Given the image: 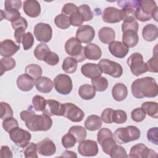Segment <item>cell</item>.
Returning a JSON list of instances; mask_svg holds the SVG:
<instances>
[{
  "label": "cell",
  "instance_id": "cell-1",
  "mask_svg": "<svg viewBox=\"0 0 158 158\" xmlns=\"http://www.w3.org/2000/svg\"><path fill=\"white\" fill-rule=\"evenodd\" d=\"M22 120L25 122L28 130L32 131L49 130L52 125L50 116L45 114L37 115L31 110H23L20 114Z\"/></svg>",
  "mask_w": 158,
  "mask_h": 158
},
{
  "label": "cell",
  "instance_id": "cell-2",
  "mask_svg": "<svg viewBox=\"0 0 158 158\" xmlns=\"http://www.w3.org/2000/svg\"><path fill=\"white\" fill-rule=\"evenodd\" d=\"M131 91L137 99L154 98L158 94V86L154 78L145 77L135 80L131 84Z\"/></svg>",
  "mask_w": 158,
  "mask_h": 158
},
{
  "label": "cell",
  "instance_id": "cell-3",
  "mask_svg": "<svg viewBox=\"0 0 158 158\" xmlns=\"http://www.w3.org/2000/svg\"><path fill=\"white\" fill-rule=\"evenodd\" d=\"M157 10L158 7L154 1H139V7L135 11V19L146 22L153 18L156 22H157Z\"/></svg>",
  "mask_w": 158,
  "mask_h": 158
},
{
  "label": "cell",
  "instance_id": "cell-4",
  "mask_svg": "<svg viewBox=\"0 0 158 158\" xmlns=\"http://www.w3.org/2000/svg\"><path fill=\"white\" fill-rule=\"evenodd\" d=\"M140 135V130L136 127L129 125L117 128L114 133L113 138L116 143L121 144L137 140Z\"/></svg>",
  "mask_w": 158,
  "mask_h": 158
},
{
  "label": "cell",
  "instance_id": "cell-5",
  "mask_svg": "<svg viewBox=\"0 0 158 158\" xmlns=\"http://www.w3.org/2000/svg\"><path fill=\"white\" fill-rule=\"evenodd\" d=\"M65 52L75 59L77 62H81L86 59L85 48L74 37L69 38L65 44Z\"/></svg>",
  "mask_w": 158,
  "mask_h": 158
},
{
  "label": "cell",
  "instance_id": "cell-6",
  "mask_svg": "<svg viewBox=\"0 0 158 158\" xmlns=\"http://www.w3.org/2000/svg\"><path fill=\"white\" fill-rule=\"evenodd\" d=\"M97 141L102 147L104 152L107 155H109L112 149L116 144L113 133L107 128H102L99 130L97 134Z\"/></svg>",
  "mask_w": 158,
  "mask_h": 158
},
{
  "label": "cell",
  "instance_id": "cell-7",
  "mask_svg": "<svg viewBox=\"0 0 158 158\" xmlns=\"http://www.w3.org/2000/svg\"><path fill=\"white\" fill-rule=\"evenodd\" d=\"M127 62L131 73L136 77L148 72L146 64L143 60V57L139 52L133 53L128 58Z\"/></svg>",
  "mask_w": 158,
  "mask_h": 158
},
{
  "label": "cell",
  "instance_id": "cell-8",
  "mask_svg": "<svg viewBox=\"0 0 158 158\" xmlns=\"http://www.w3.org/2000/svg\"><path fill=\"white\" fill-rule=\"evenodd\" d=\"M98 65L102 73L114 78H119L123 73V68L120 64L107 59H101Z\"/></svg>",
  "mask_w": 158,
  "mask_h": 158
},
{
  "label": "cell",
  "instance_id": "cell-9",
  "mask_svg": "<svg viewBox=\"0 0 158 158\" xmlns=\"http://www.w3.org/2000/svg\"><path fill=\"white\" fill-rule=\"evenodd\" d=\"M53 83L56 90L60 94H69L72 90V81L68 75L61 73L57 75Z\"/></svg>",
  "mask_w": 158,
  "mask_h": 158
},
{
  "label": "cell",
  "instance_id": "cell-10",
  "mask_svg": "<svg viewBox=\"0 0 158 158\" xmlns=\"http://www.w3.org/2000/svg\"><path fill=\"white\" fill-rule=\"evenodd\" d=\"M10 139L19 147L24 148L30 143L31 135L28 131L17 127L9 132Z\"/></svg>",
  "mask_w": 158,
  "mask_h": 158
},
{
  "label": "cell",
  "instance_id": "cell-11",
  "mask_svg": "<svg viewBox=\"0 0 158 158\" xmlns=\"http://www.w3.org/2000/svg\"><path fill=\"white\" fill-rule=\"evenodd\" d=\"M63 116L73 122H80L83 120L85 114L75 104L67 102L63 104Z\"/></svg>",
  "mask_w": 158,
  "mask_h": 158
},
{
  "label": "cell",
  "instance_id": "cell-12",
  "mask_svg": "<svg viewBox=\"0 0 158 158\" xmlns=\"http://www.w3.org/2000/svg\"><path fill=\"white\" fill-rule=\"evenodd\" d=\"M125 14L123 9H118L114 7H106L102 14L104 22L109 23H115L123 20Z\"/></svg>",
  "mask_w": 158,
  "mask_h": 158
},
{
  "label": "cell",
  "instance_id": "cell-13",
  "mask_svg": "<svg viewBox=\"0 0 158 158\" xmlns=\"http://www.w3.org/2000/svg\"><path fill=\"white\" fill-rule=\"evenodd\" d=\"M34 35L36 39L44 43L50 41L52 38V30L51 27L45 23H38L34 27Z\"/></svg>",
  "mask_w": 158,
  "mask_h": 158
},
{
  "label": "cell",
  "instance_id": "cell-14",
  "mask_svg": "<svg viewBox=\"0 0 158 158\" xmlns=\"http://www.w3.org/2000/svg\"><path fill=\"white\" fill-rule=\"evenodd\" d=\"M157 153L149 149L145 144L143 143H138L133 146L130 151V154L128 155V157H136V158H151L156 157Z\"/></svg>",
  "mask_w": 158,
  "mask_h": 158
},
{
  "label": "cell",
  "instance_id": "cell-15",
  "mask_svg": "<svg viewBox=\"0 0 158 158\" xmlns=\"http://www.w3.org/2000/svg\"><path fill=\"white\" fill-rule=\"evenodd\" d=\"M78 151L80 154L85 157L95 156L99 151L98 144L93 140L84 139L80 143Z\"/></svg>",
  "mask_w": 158,
  "mask_h": 158
},
{
  "label": "cell",
  "instance_id": "cell-16",
  "mask_svg": "<svg viewBox=\"0 0 158 158\" xmlns=\"http://www.w3.org/2000/svg\"><path fill=\"white\" fill-rule=\"evenodd\" d=\"M95 36V30L90 25H84L80 26L76 32L75 38L80 43L89 44Z\"/></svg>",
  "mask_w": 158,
  "mask_h": 158
},
{
  "label": "cell",
  "instance_id": "cell-17",
  "mask_svg": "<svg viewBox=\"0 0 158 158\" xmlns=\"http://www.w3.org/2000/svg\"><path fill=\"white\" fill-rule=\"evenodd\" d=\"M43 114L48 116H63V104L54 99L46 100V107Z\"/></svg>",
  "mask_w": 158,
  "mask_h": 158
},
{
  "label": "cell",
  "instance_id": "cell-18",
  "mask_svg": "<svg viewBox=\"0 0 158 158\" xmlns=\"http://www.w3.org/2000/svg\"><path fill=\"white\" fill-rule=\"evenodd\" d=\"M38 152L45 156L53 155L56 151V146L54 142L49 139L45 138L36 144Z\"/></svg>",
  "mask_w": 158,
  "mask_h": 158
},
{
  "label": "cell",
  "instance_id": "cell-19",
  "mask_svg": "<svg viewBox=\"0 0 158 158\" xmlns=\"http://www.w3.org/2000/svg\"><path fill=\"white\" fill-rule=\"evenodd\" d=\"M23 10L27 16L36 18L41 13V6L36 0H27L23 2Z\"/></svg>",
  "mask_w": 158,
  "mask_h": 158
},
{
  "label": "cell",
  "instance_id": "cell-20",
  "mask_svg": "<svg viewBox=\"0 0 158 158\" xmlns=\"http://www.w3.org/2000/svg\"><path fill=\"white\" fill-rule=\"evenodd\" d=\"M108 49L112 55L120 59L125 57L129 52V48L118 41H113L109 43Z\"/></svg>",
  "mask_w": 158,
  "mask_h": 158
},
{
  "label": "cell",
  "instance_id": "cell-21",
  "mask_svg": "<svg viewBox=\"0 0 158 158\" xmlns=\"http://www.w3.org/2000/svg\"><path fill=\"white\" fill-rule=\"evenodd\" d=\"M20 49V46L16 44L12 40L7 39L1 43L0 54L3 57H10L15 54Z\"/></svg>",
  "mask_w": 158,
  "mask_h": 158
},
{
  "label": "cell",
  "instance_id": "cell-22",
  "mask_svg": "<svg viewBox=\"0 0 158 158\" xmlns=\"http://www.w3.org/2000/svg\"><path fill=\"white\" fill-rule=\"evenodd\" d=\"M81 72L85 77L91 79L101 77L102 73L98 64L94 63H86L82 65Z\"/></svg>",
  "mask_w": 158,
  "mask_h": 158
},
{
  "label": "cell",
  "instance_id": "cell-23",
  "mask_svg": "<svg viewBox=\"0 0 158 158\" xmlns=\"http://www.w3.org/2000/svg\"><path fill=\"white\" fill-rule=\"evenodd\" d=\"M35 85V79L27 74H22L17 79V85L19 89L23 91H29Z\"/></svg>",
  "mask_w": 158,
  "mask_h": 158
},
{
  "label": "cell",
  "instance_id": "cell-24",
  "mask_svg": "<svg viewBox=\"0 0 158 158\" xmlns=\"http://www.w3.org/2000/svg\"><path fill=\"white\" fill-rule=\"evenodd\" d=\"M35 86L37 90L40 93H49L53 88L54 83L46 77H40L36 79Z\"/></svg>",
  "mask_w": 158,
  "mask_h": 158
},
{
  "label": "cell",
  "instance_id": "cell-25",
  "mask_svg": "<svg viewBox=\"0 0 158 158\" xmlns=\"http://www.w3.org/2000/svg\"><path fill=\"white\" fill-rule=\"evenodd\" d=\"M139 41L138 35L133 30H127L123 32L122 43L127 48H133L137 45Z\"/></svg>",
  "mask_w": 158,
  "mask_h": 158
},
{
  "label": "cell",
  "instance_id": "cell-26",
  "mask_svg": "<svg viewBox=\"0 0 158 158\" xmlns=\"http://www.w3.org/2000/svg\"><path fill=\"white\" fill-rule=\"evenodd\" d=\"M85 55L86 58L89 60H97L101 58L102 51L96 44L89 43L85 47Z\"/></svg>",
  "mask_w": 158,
  "mask_h": 158
},
{
  "label": "cell",
  "instance_id": "cell-27",
  "mask_svg": "<svg viewBox=\"0 0 158 158\" xmlns=\"http://www.w3.org/2000/svg\"><path fill=\"white\" fill-rule=\"evenodd\" d=\"M112 95L113 98L117 101H122L124 100L128 95L127 86L122 83L115 84L112 89Z\"/></svg>",
  "mask_w": 158,
  "mask_h": 158
},
{
  "label": "cell",
  "instance_id": "cell-28",
  "mask_svg": "<svg viewBox=\"0 0 158 158\" xmlns=\"http://www.w3.org/2000/svg\"><path fill=\"white\" fill-rule=\"evenodd\" d=\"M98 36L100 41L104 44H109L114 41L115 38V32L110 27H102L98 32Z\"/></svg>",
  "mask_w": 158,
  "mask_h": 158
},
{
  "label": "cell",
  "instance_id": "cell-29",
  "mask_svg": "<svg viewBox=\"0 0 158 158\" xmlns=\"http://www.w3.org/2000/svg\"><path fill=\"white\" fill-rule=\"evenodd\" d=\"M142 36L145 41H153L158 36V28L154 24H148L144 27L142 30Z\"/></svg>",
  "mask_w": 158,
  "mask_h": 158
},
{
  "label": "cell",
  "instance_id": "cell-30",
  "mask_svg": "<svg viewBox=\"0 0 158 158\" xmlns=\"http://www.w3.org/2000/svg\"><path fill=\"white\" fill-rule=\"evenodd\" d=\"M102 126V120L96 115H89L85 121V127L89 131H96Z\"/></svg>",
  "mask_w": 158,
  "mask_h": 158
},
{
  "label": "cell",
  "instance_id": "cell-31",
  "mask_svg": "<svg viewBox=\"0 0 158 158\" xmlns=\"http://www.w3.org/2000/svg\"><path fill=\"white\" fill-rule=\"evenodd\" d=\"M78 94L81 98L84 100H91L96 95V89L89 84H84L80 86L78 89Z\"/></svg>",
  "mask_w": 158,
  "mask_h": 158
},
{
  "label": "cell",
  "instance_id": "cell-32",
  "mask_svg": "<svg viewBox=\"0 0 158 158\" xmlns=\"http://www.w3.org/2000/svg\"><path fill=\"white\" fill-rule=\"evenodd\" d=\"M68 133L72 134L75 138L77 142L78 143H80L85 139L87 136L86 128L80 125H74L71 127L69 128Z\"/></svg>",
  "mask_w": 158,
  "mask_h": 158
},
{
  "label": "cell",
  "instance_id": "cell-33",
  "mask_svg": "<svg viewBox=\"0 0 158 158\" xmlns=\"http://www.w3.org/2000/svg\"><path fill=\"white\" fill-rule=\"evenodd\" d=\"M141 108L144 110L146 114L153 118L158 117V104L156 102L148 101L141 104Z\"/></svg>",
  "mask_w": 158,
  "mask_h": 158
},
{
  "label": "cell",
  "instance_id": "cell-34",
  "mask_svg": "<svg viewBox=\"0 0 158 158\" xmlns=\"http://www.w3.org/2000/svg\"><path fill=\"white\" fill-rule=\"evenodd\" d=\"M16 65L15 60L11 57H4L0 60V70L1 75H2L4 72L11 70Z\"/></svg>",
  "mask_w": 158,
  "mask_h": 158
},
{
  "label": "cell",
  "instance_id": "cell-35",
  "mask_svg": "<svg viewBox=\"0 0 158 158\" xmlns=\"http://www.w3.org/2000/svg\"><path fill=\"white\" fill-rule=\"evenodd\" d=\"M21 17L20 12L17 9H9V10H1V20L5 19L7 21L11 22L18 20Z\"/></svg>",
  "mask_w": 158,
  "mask_h": 158
},
{
  "label": "cell",
  "instance_id": "cell-36",
  "mask_svg": "<svg viewBox=\"0 0 158 158\" xmlns=\"http://www.w3.org/2000/svg\"><path fill=\"white\" fill-rule=\"evenodd\" d=\"M77 68V62L73 57H66L62 63V69L67 73H74Z\"/></svg>",
  "mask_w": 158,
  "mask_h": 158
},
{
  "label": "cell",
  "instance_id": "cell-37",
  "mask_svg": "<svg viewBox=\"0 0 158 158\" xmlns=\"http://www.w3.org/2000/svg\"><path fill=\"white\" fill-rule=\"evenodd\" d=\"M139 25L138 22L133 17H125L122 24V33L127 30H133L138 32Z\"/></svg>",
  "mask_w": 158,
  "mask_h": 158
},
{
  "label": "cell",
  "instance_id": "cell-38",
  "mask_svg": "<svg viewBox=\"0 0 158 158\" xmlns=\"http://www.w3.org/2000/svg\"><path fill=\"white\" fill-rule=\"evenodd\" d=\"M25 73L34 79H37L38 78L41 77L43 70L41 67L35 64H31L28 65L25 69Z\"/></svg>",
  "mask_w": 158,
  "mask_h": 158
},
{
  "label": "cell",
  "instance_id": "cell-39",
  "mask_svg": "<svg viewBox=\"0 0 158 158\" xmlns=\"http://www.w3.org/2000/svg\"><path fill=\"white\" fill-rule=\"evenodd\" d=\"M50 51V49L47 44L45 43H40L35 48L33 54L38 60H43L45 56Z\"/></svg>",
  "mask_w": 158,
  "mask_h": 158
},
{
  "label": "cell",
  "instance_id": "cell-40",
  "mask_svg": "<svg viewBox=\"0 0 158 158\" xmlns=\"http://www.w3.org/2000/svg\"><path fill=\"white\" fill-rule=\"evenodd\" d=\"M91 83L96 91L99 92L105 91L108 87V81L105 77H99L96 78L91 79Z\"/></svg>",
  "mask_w": 158,
  "mask_h": 158
},
{
  "label": "cell",
  "instance_id": "cell-41",
  "mask_svg": "<svg viewBox=\"0 0 158 158\" xmlns=\"http://www.w3.org/2000/svg\"><path fill=\"white\" fill-rule=\"evenodd\" d=\"M54 23L60 29H67L70 26L69 17L63 14H59L55 17Z\"/></svg>",
  "mask_w": 158,
  "mask_h": 158
},
{
  "label": "cell",
  "instance_id": "cell-42",
  "mask_svg": "<svg viewBox=\"0 0 158 158\" xmlns=\"http://www.w3.org/2000/svg\"><path fill=\"white\" fill-rule=\"evenodd\" d=\"M156 48H157V45L155 46V48H154L155 52L154 53V56L146 62L148 71L150 72H154V73L158 72V57H157V51Z\"/></svg>",
  "mask_w": 158,
  "mask_h": 158
},
{
  "label": "cell",
  "instance_id": "cell-43",
  "mask_svg": "<svg viewBox=\"0 0 158 158\" xmlns=\"http://www.w3.org/2000/svg\"><path fill=\"white\" fill-rule=\"evenodd\" d=\"M77 11L81 15L84 22L89 21L93 18V13L91 7L87 4H82L77 7Z\"/></svg>",
  "mask_w": 158,
  "mask_h": 158
},
{
  "label": "cell",
  "instance_id": "cell-44",
  "mask_svg": "<svg viewBox=\"0 0 158 158\" xmlns=\"http://www.w3.org/2000/svg\"><path fill=\"white\" fill-rule=\"evenodd\" d=\"M34 109L36 111H43L46 107V100L41 96L36 95L32 99Z\"/></svg>",
  "mask_w": 158,
  "mask_h": 158
},
{
  "label": "cell",
  "instance_id": "cell-45",
  "mask_svg": "<svg viewBox=\"0 0 158 158\" xmlns=\"http://www.w3.org/2000/svg\"><path fill=\"white\" fill-rule=\"evenodd\" d=\"M23 154L27 158L38 157L37 154V146L34 143H29L27 146L24 148Z\"/></svg>",
  "mask_w": 158,
  "mask_h": 158
},
{
  "label": "cell",
  "instance_id": "cell-46",
  "mask_svg": "<svg viewBox=\"0 0 158 158\" xmlns=\"http://www.w3.org/2000/svg\"><path fill=\"white\" fill-rule=\"evenodd\" d=\"M109 155L112 158L128 157L125 149L122 146L117 145V144L113 147Z\"/></svg>",
  "mask_w": 158,
  "mask_h": 158
},
{
  "label": "cell",
  "instance_id": "cell-47",
  "mask_svg": "<svg viewBox=\"0 0 158 158\" xmlns=\"http://www.w3.org/2000/svg\"><path fill=\"white\" fill-rule=\"evenodd\" d=\"M1 118L4 120L9 117H13V110L10 106L5 102H1Z\"/></svg>",
  "mask_w": 158,
  "mask_h": 158
},
{
  "label": "cell",
  "instance_id": "cell-48",
  "mask_svg": "<svg viewBox=\"0 0 158 158\" xmlns=\"http://www.w3.org/2000/svg\"><path fill=\"white\" fill-rule=\"evenodd\" d=\"M127 120V115L125 111L123 110H114L112 116V122L117 124H122L125 123Z\"/></svg>",
  "mask_w": 158,
  "mask_h": 158
},
{
  "label": "cell",
  "instance_id": "cell-49",
  "mask_svg": "<svg viewBox=\"0 0 158 158\" xmlns=\"http://www.w3.org/2000/svg\"><path fill=\"white\" fill-rule=\"evenodd\" d=\"M2 125L4 130L9 133L13 129L19 127V123L15 118L12 117L3 120Z\"/></svg>",
  "mask_w": 158,
  "mask_h": 158
},
{
  "label": "cell",
  "instance_id": "cell-50",
  "mask_svg": "<svg viewBox=\"0 0 158 158\" xmlns=\"http://www.w3.org/2000/svg\"><path fill=\"white\" fill-rule=\"evenodd\" d=\"M61 142L62 146L65 149H69L73 148L75 145L77 140L72 134L68 133L62 136Z\"/></svg>",
  "mask_w": 158,
  "mask_h": 158
},
{
  "label": "cell",
  "instance_id": "cell-51",
  "mask_svg": "<svg viewBox=\"0 0 158 158\" xmlns=\"http://www.w3.org/2000/svg\"><path fill=\"white\" fill-rule=\"evenodd\" d=\"M146 114L144 110L141 107L133 109L131 112V117L132 120L136 122H141L144 120Z\"/></svg>",
  "mask_w": 158,
  "mask_h": 158
},
{
  "label": "cell",
  "instance_id": "cell-52",
  "mask_svg": "<svg viewBox=\"0 0 158 158\" xmlns=\"http://www.w3.org/2000/svg\"><path fill=\"white\" fill-rule=\"evenodd\" d=\"M22 43L23 44V49L27 51L30 49L33 45L34 43V37L31 32L26 33L22 40Z\"/></svg>",
  "mask_w": 158,
  "mask_h": 158
},
{
  "label": "cell",
  "instance_id": "cell-53",
  "mask_svg": "<svg viewBox=\"0 0 158 158\" xmlns=\"http://www.w3.org/2000/svg\"><path fill=\"white\" fill-rule=\"evenodd\" d=\"M47 64L53 66L57 65L59 62V57L58 55L54 52L50 51L45 56L43 60Z\"/></svg>",
  "mask_w": 158,
  "mask_h": 158
},
{
  "label": "cell",
  "instance_id": "cell-54",
  "mask_svg": "<svg viewBox=\"0 0 158 158\" xmlns=\"http://www.w3.org/2000/svg\"><path fill=\"white\" fill-rule=\"evenodd\" d=\"M70 25L74 26V27H80L82 25L83 22H84L83 19L81 16V15L77 11L74 12L73 14H72L70 17Z\"/></svg>",
  "mask_w": 158,
  "mask_h": 158
},
{
  "label": "cell",
  "instance_id": "cell-55",
  "mask_svg": "<svg viewBox=\"0 0 158 158\" xmlns=\"http://www.w3.org/2000/svg\"><path fill=\"white\" fill-rule=\"evenodd\" d=\"M158 128H151L147 132V138L149 142L156 145L158 144Z\"/></svg>",
  "mask_w": 158,
  "mask_h": 158
},
{
  "label": "cell",
  "instance_id": "cell-56",
  "mask_svg": "<svg viewBox=\"0 0 158 158\" xmlns=\"http://www.w3.org/2000/svg\"><path fill=\"white\" fill-rule=\"evenodd\" d=\"M114 110L111 108H106L105 109L101 115V118L102 121L106 123H113L112 122V116H113V113Z\"/></svg>",
  "mask_w": 158,
  "mask_h": 158
},
{
  "label": "cell",
  "instance_id": "cell-57",
  "mask_svg": "<svg viewBox=\"0 0 158 158\" xmlns=\"http://www.w3.org/2000/svg\"><path fill=\"white\" fill-rule=\"evenodd\" d=\"M22 6V1L20 0H7L4 2L5 10H19Z\"/></svg>",
  "mask_w": 158,
  "mask_h": 158
},
{
  "label": "cell",
  "instance_id": "cell-58",
  "mask_svg": "<svg viewBox=\"0 0 158 158\" xmlns=\"http://www.w3.org/2000/svg\"><path fill=\"white\" fill-rule=\"evenodd\" d=\"M77 10V6L72 2L67 3L65 4L61 10L62 14L65 15H71L73 14L74 12H75Z\"/></svg>",
  "mask_w": 158,
  "mask_h": 158
},
{
  "label": "cell",
  "instance_id": "cell-59",
  "mask_svg": "<svg viewBox=\"0 0 158 158\" xmlns=\"http://www.w3.org/2000/svg\"><path fill=\"white\" fill-rule=\"evenodd\" d=\"M11 25L14 30H16L19 28H23L26 30L28 27V22L25 18L21 17L18 20L11 22Z\"/></svg>",
  "mask_w": 158,
  "mask_h": 158
},
{
  "label": "cell",
  "instance_id": "cell-60",
  "mask_svg": "<svg viewBox=\"0 0 158 158\" xmlns=\"http://www.w3.org/2000/svg\"><path fill=\"white\" fill-rule=\"evenodd\" d=\"M0 156L2 158H12L13 157V154L12 151L7 146H2L1 148Z\"/></svg>",
  "mask_w": 158,
  "mask_h": 158
},
{
  "label": "cell",
  "instance_id": "cell-61",
  "mask_svg": "<svg viewBox=\"0 0 158 158\" xmlns=\"http://www.w3.org/2000/svg\"><path fill=\"white\" fill-rule=\"evenodd\" d=\"M25 29L23 28H19L16 30H15L14 31V38L17 41V43L20 44L22 43V38L25 34Z\"/></svg>",
  "mask_w": 158,
  "mask_h": 158
},
{
  "label": "cell",
  "instance_id": "cell-62",
  "mask_svg": "<svg viewBox=\"0 0 158 158\" xmlns=\"http://www.w3.org/2000/svg\"><path fill=\"white\" fill-rule=\"evenodd\" d=\"M60 157H77L75 152L70 151H65L63 152L62 155Z\"/></svg>",
  "mask_w": 158,
  "mask_h": 158
}]
</instances>
